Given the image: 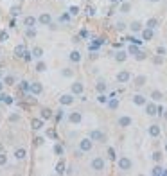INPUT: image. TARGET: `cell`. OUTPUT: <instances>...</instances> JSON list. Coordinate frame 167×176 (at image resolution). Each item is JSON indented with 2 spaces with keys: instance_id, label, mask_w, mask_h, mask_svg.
I'll list each match as a JSON object with an SVG mask.
<instances>
[{
  "instance_id": "1",
  "label": "cell",
  "mask_w": 167,
  "mask_h": 176,
  "mask_svg": "<svg viewBox=\"0 0 167 176\" xmlns=\"http://www.w3.org/2000/svg\"><path fill=\"white\" fill-rule=\"evenodd\" d=\"M131 160L128 158V157H122L121 160H119V169H121V171H129L131 169Z\"/></svg>"
},
{
  "instance_id": "2",
  "label": "cell",
  "mask_w": 167,
  "mask_h": 176,
  "mask_svg": "<svg viewBox=\"0 0 167 176\" xmlns=\"http://www.w3.org/2000/svg\"><path fill=\"white\" fill-rule=\"evenodd\" d=\"M90 138H92V140H97V142H104V140H106L104 133H103V131H97V129H93L92 133H90Z\"/></svg>"
},
{
  "instance_id": "3",
  "label": "cell",
  "mask_w": 167,
  "mask_h": 176,
  "mask_svg": "<svg viewBox=\"0 0 167 176\" xmlns=\"http://www.w3.org/2000/svg\"><path fill=\"white\" fill-rule=\"evenodd\" d=\"M92 169L93 171H103L104 169V160L103 158H93L92 160Z\"/></svg>"
},
{
  "instance_id": "4",
  "label": "cell",
  "mask_w": 167,
  "mask_h": 176,
  "mask_svg": "<svg viewBox=\"0 0 167 176\" xmlns=\"http://www.w3.org/2000/svg\"><path fill=\"white\" fill-rule=\"evenodd\" d=\"M129 79H131V74L126 72V70H122V72L117 74V81H119V83H128Z\"/></svg>"
},
{
  "instance_id": "5",
  "label": "cell",
  "mask_w": 167,
  "mask_h": 176,
  "mask_svg": "<svg viewBox=\"0 0 167 176\" xmlns=\"http://www.w3.org/2000/svg\"><path fill=\"white\" fill-rule=\"evenodd\" d=\"M79 149L81 151H90L92 149V138H85L79 142Z\"/></svg>"
},
{
  "instance_id": "6",
  "label": "cell",
  "mask_w": 167,
  "mask_h": 176,
  "mask_svg": "<svg viewBox=\"0 0 167 176\" xmlns=\"http://www.w3.org/2000/svg\"><path fill=\"white\" fill-rule=\"evenodd\" d=\"M59 102H61L63 106H68V104H72V102H74V97H72V95H68V94H65V95H61V97H59Z\"/></svg>"
},
{
  "instance_id": "7",
  "label": "cell",
  "mask_w": 167,
  "mask_h": 176,
  "mask_svg": "<svg viewBox=\"0 0 167 176\" xmlns=\"http://www.w3.org/2000/svg\"><path fill=\"white\" fill-rule=\"evenodd\" d=\"M83 90H85V86H83V83H74L72 84V94H76V95H79V94H83Z\"/></svg>"
},
{
  "instance_id": "8",
  "label": "cell",
  "mask_w": 167,
  "mask_h": 176,
  "mask_svg": "<svg viewBox=\"0 0 167 176\" xmlns=\"http://www.w3.org/2000/svg\"><path fill=\"white\" fill-rule=\"evenodd\" d=\"M68 120L72 122V124H79V122H81V113H79V112H74V113H70Z\"/></svg>"
},
{
  "instance_id": "9",
  "label": "cell",
  "mask_w": 167,
  "mask_h": 176,
  "mask_svg": "<svg viewBox=\"0 0 167 176\" xmlns=\"http://www.w3.org/2000/svg\"><path fill=\"white\" fill-rule=\"evenodd\" d=\"M38 20H40V24H41V25H49L52 18H51V14H47V13H43V14H41V16H40Z\"/></svg>"
},
{
  "instance_id": "10",
  "label": "cell",
  "mask_w": 167,
  "mask_h": 176,
  "mask_svg": "<svg viewBox=\"0 0 167 176\" xmlns=\"http://www.w3.org/2000/svg\"><path fill=\"white\" fill-rule=\"evenodd\" d=\"M133 102L137 106H144L146 104V97L144 95H133Z\"/></svg>"
},
{
  "instance_id": "11",
  "label": "cell",
  "mask_w": 167,
  "mask_h": 176,
  "mask_svg": "<svg viewBox=\"0 0 167 176\" xmlns=\"http://www.w3.org/2000/svg\"><path fill=\"white\" fill-rule=\"evenodd\" d=\"M131 124V117H121V119H119V126H121V128H128Z\"/></svg>"
},
{
  "instance_id": "12",
  "label": "cell",
  "mask_w": 167,
  "mask_h": 176,
  "mask_svg": "<svg viewBox=\"0 0 167 176\" xmlns=\"http://www.w3.org/2000/svg\"><path fill=\"white\" fill-rule=\"evenodd\" d=\"M41 90H43V88H41L40 83H33V84H31V92H33V94L38 95V94H41Z\"/></svg>"
},
{
  "instance_id": "13",
  "label": "cell",
  "mask_w": 167,
  "mask_h": 176,
  "mask_svg": "<svg viewBox=\"0 0 167 176\" xmlns=\"http://www.w3.org/2000/svg\"><path fill=\"white\" fill-rule=\"evenodd\" d=\"M149 135H151V137H158V135H160V126L153 124V126L149 128Z\"/></svg>"
},
{
  "instance_id": "14",
  "label": "cell",
  "mask_w": 167,
  "mask_h": 176,
  "mask_svg": "<svg viewBox=\"0 0 167 176\" xmlns=\"http://www.w3.org/2000/svg\"><path fill=\"white\" fill-rule=\"evenodd\" d=\"M70 61H74V63H79V61H81V54H79L77 50L70 52Z\"/></svg>"
},
{
  "instance_id": "15",
  "label": "cell",
  "mask_w": 167,
  "mask_h": 176,
  "mask_svg": "<svg viewBox=\"0 0 167 176\" xmlns=\"http://www.w3.org/2000/svg\"><path fill=\"white\" fill-rule=\"evenodd\" d=\"M142 38H144V40H151L153 38V29H144V31H142Z\"/></svg>"
},
{
  "instance_id": "16",
  "label": "cell",
  "mask_w": 167,
  "mask_h": 176,
  "mask_svg": "<svg viewBox=\"0 0 167 176\" xmlns=\"http://www.w3.org/2000/svg\"><path fill=\"white\" fill-rule=\"evenodd\" d=\"M146 112H147V115H156V106L155 104H147L146 106Z\"/></svg>"
},
{
  "instance_id": "17",
  "label": "cell",
  "mask_w": 167,
  "mask_h": 176,
  "mask_svg": "<svg viewBox=\"0 0 167 176\" xmlns=\"http://www.w3.org/2000/svg\"><path fill=\"white\" fill-rule=\"evenodd\" d=\"M129 27H131V31H133V32H138V31H142V24H140V22H133V24H131Z\"/></svg>"
},
{
  "instance_id": "18",
  "label": "cell",
  "mask_w": 167,
  "mask_h": 176,
  "mask_svg": "<svg viewBox=\"0 0 167 176\" xmlns=\"http://www.w3.org/2000/svg\"><path fill=\"white\" fill-rule=\"evenodd\" d=\"M14 54L20 56V58H23V54H25V47H23V45H18V47L14 49Z\"/></svg>"
},
{
  "instance_id": "19",
  "label": "cell",
  "mask_w": 167,
  "mask_h": 176,
  "mask_svg": "<svg viewBox=\"0 0 167 176\" xmlns=\"http://www.w3.org/2000/svg\"><path fill=\"white\" fill-rule=\"evenodd\" d=\"M34 24H36V20L33 16H25V27H34Z\"/></svg>"
},
{
  "instance_id": "20",
  "label": "cell",
  "mask_w": 167,
  "mask_h": 176,
  "mask_svg": "<svg viewBox=\"0 0 167 176\" xmlns=\"http://www.w3.org/2000/svg\"><path fill=\"white\" fill-rule=\"evenodd\" d=\"M14 157H16L18 160H23V158H25V149H18V151L14 153Z\"/></svg>"
},
{
  "instance_id": "21",
  "label": "cell",
  "mask_w": 167,
  "mask_h": 176,
  "mask_svg": "<svg viewBox=\"0 0 167 176\" xmlns=\"http://www.w3.org/2000/svg\"><path fill=\"white\" fill-rule=\"evenodd\" d=\"M95 88H97V92H101V94H103V92L106 90V83H104V81H99Z\"/></svg>"
},
{
  "instance_id": "22",
  "label": "cell",
  "mask_w": 167,
  "mask_h": 176,
  "mask_svg": "<svg viewBox=\"0 0 167 176\" xmlns=\"http://www.w3.org/2000/svg\"><path fill=\"white\" fill-rule=\"evenodd\" d=\"M151 99H153V101H162V92L155 90V92L151 94Z\"/></svg>"
},
{
  "instance_id": "23",
  "label": "cell",
  "mask_w": 167,
  "mask_h": 176,
  "mask_svg": "<svg viewBox=\"0 0 167 176\" xmlns=\"http://www.w3.org/2000/svg\"><path fill=\"white\" fill-rule=\"evenodd\" d=\"M151 172H153L155 176H160V174H165V171H163V169H162L160 165H156V167H155V169H153Z\"/></svg>"
},
{
  "instance_id": "24",
  "label": "cell",
  "mask_w": 167,
  "mask_h": 176,
  "mask_svg": "<svg viewBox=\"0 0 167 176\" xmlns=\"http://www.w3.org/2000/svg\"><path fill=\"white\" fill-rule=\"evenodd\" d=\"M126 58H128V56H126V52H119V54H117V56H115V59H117V61H119V63H122V61H124V59H126Z\"/></svg>"
},
{
  "instance_id": "25",
  "label": "cell",
  "mask_w": 167,
  "mask_h": 176,
  "mask_svg": "<svg viewBox=\"0 0 167 176\" xmlns=\"http://www.w3.org/2000/svg\"><path fill=\"white\" fill-rule=\"evenodd\" d=\"M144 83H146V77H144V76H138V77L135 79V84H137V86H142Z\"/></svg>"
},
{
  "instance_id": "26",
  "label": "cell",
  "mask_w": 167,
  "mask_h": 176,
  "mask_svg": "<svg viewBox=\"0 0 167 176\" xmlns=\"http://www.w3.org/2000/svg\"><path fill=\"white\" fill-rule=\"evenodd\" d=\"M41 126H43V120H38V119L33 120V128H34V129H40Z\"/></svg>"
},
{
  "instance_id": "27",
  "label": "cell",
  "mask_w": 167,
  "mask_h": 176,
  "mask_svg": "<svg viewBox=\"0 0 167 176\" xmlns=\"http://www.w3.org/2000/svg\"><path fill=\"white\" fill-rule=\"evenodd\" d=\"M156 25H158V22H156V20H155V18H151V20H149V22H147V27H149V29H155V27H156Z\"/></svg>"
},
{
  "instance_id": "28",
  "label": "cell",
  "mask_w": 167,
  "mask_h": 176,
  "mask_svg": "<svg viewBox=\"0 0 167 176\" xmlns=\"http://www.w3.org/2000/svg\"><path fill=\"white\" fill-rule=\"evenodd\" d=\"M45 69H47V65H45V63H43V61H40V63H38V65H36V70H38V72H43V70H45Z\"/></svg>"
},
{
  "instance_id": "29",
  "label": "cell",
  "mask_w": 167,
  "mask_h": 176,
  "mask_svg": "<svg viewBox=\"0 0 167 176\" xmlns=\"http://www.w3.org/2000/svg\"><path fill=\"white\" fill-rule=\"evenodd\" d=\"M25 34H27L29 38H34V36H36V31H34L33 27H27V31H25Z\"/></svg>"
},
{
  "instance_id": "30",
  "label": "cell",
  "mask_w": 167,
  "mask_h": 176,
  "mask_svg": "<svg viewBox=\"0 0 167 176\" xmlns=\"http://www.w3.org/2000/svg\"><path fill=\"white\" fill-rule=\"evenodd\" d=\"M108 106H110V108H111V110H115V108H117V106H119V101H117V99H111V101H110V102H108Z\"/></svg>"
},
{
  "instance_id": "31",
  "label": "cell",
  "mask_w": 167,
  "mask_h": 176,
  "mask_svg": "<svg viewBox=\"0 0 167 176\" xmlns=\"http://www.w3.org/2000/svg\"><path fill=\"white\" fill-rule=\"evenodd\" d=\"M41 115H43V119H49V117H51V110L43 108V110H41Z\"/></svg>"
},
{
  "instance_id": "32",
  "label": "cell",
  "mask_w": 167,
  "mask_h": 176,
  "mask_svg": "<svg viewBox=\"0 0 167 176\" xmlns=\"http://www.w3.org/2000/svg\"><path fill=\"white\" fill-rule=\"evenodd\" d=\"M41 54H43V50H41V49H40V47H36V49H34V50H33V56H36V58H40V56H41Z\"/></svg>"
},
{
  "instance_id": "33",
  "label": "cell",
  "mask_w": 167,
  "mask_h": 176,
  "mask_svg": "<svg viewBox=\"0 0 167 176\" xmlns=\"http://www.w3.org/2000/svg\"><path fill=\"white\" fill-rule=\"evenodd\" d=\"M138 52H140V50H138V47H135V45H131V47H129V54H135V56H137Z\"/></svg>"
},
{
  "instance_id": "34",
  "label": "cell",
  "mask_w": 167,
  "mask_h": 176,
  "mask_svg": "<svg viewBox=\"0 0 167 176\" xmlns=\"http://www.w3.org/2000/svg\"><path fill=\"white\" fill-rule=\"evenodd\" d=\"M153 160L155 162H160L162 160V153H153Z\"/></svg>"
},
{
  "instance_id": "35",
  "label": "cell",
  "mask_w": 167,
  "mask_h": 176,
  "mask_svg": "<svg viewBox=\"0 0 167 176\" xmlns=\"http://www.w3.org/2000/svg\"><path fill=\"white\" fill-rule=\"evenodd\" d=\"M63 169H65V164H63V162H59V164L56 165V171H58V172H63Z\"/></svg>"
},
{
  "instance_id": "36",
  "label": "cell",
  "mask_w": 167,
  "mask_h": 176,
  "mask_svg": "<svg viewBox=\"0 0 167 176\" xmlns=\"http://www.w3.org/2000/svg\"><path fill=\"white\" fill-rule=\"evenodd\" d=\"M7 40V32L6 31H0V41H6Z\"/></svg>"
},
{
  "instance_id": "37",
  "label": "cell",
  "mask_w": 167,
  "mask_h": 176,
  "mask_svg": "<svg viewBox=\"0 0 167 176\" xmlns=\"http://www.w3.org/2000/svg\"><path fill=\"white\" fill-rule=\"evenodd\" d=\"M22 90H23V92H29V90H31V84H29V83H23V84H22Z\"/></svg>"
},
{
  "instance_id": "38",
  "label": "cell",
  "mask_w": 167,
  "mask_h": 176,
  "mask_svg": "<svg viewBox=\"0 0 167 176\" xmlns=\"http://www.w3.org/2000/svg\"><path fill=\"white\" fill-rule=\"evenodd\" d=\"M6 162H7V157L6 155H0V165H6Z\"/></svg>"
},
{
  "instance_id": "39",
  "label": "cell",
  "mask_w": 167,
  "mask_h": 176,
  "mask_svg": "<svg viewBox=\"0 0 167 176\" xmlns=\"http://www.w3.org/2000/svg\"><path fill=\"white\" fill-rule=\"evenodd\" d=\"M54 151L58 153V155H61V153H63V147H61V146H54Z\"/></svg>"
},
{
  "instance_id": "40",
  "label": "cell",
  "mask_w": 167,
  "mask_h": 176,
  "mask_svg": "<svg viewBox=\"0 0 167 176\" xmlns=\"http://www.w3.org/2000/svg\"><path fill=\"white\" fill-rule=\"evenodd\" d=\"M129 7H131V6H129V4H124V6H122V9H121V11H122V13H128V11H129Z\"/></svg>"
},
{
  "instance_id": "41",
  "label": "cell",
  "mask_w": 167,
  "mask_h": 176,
  "mask_svg": "<svg viewBox=\"0 0 167 176\" xmlns=\"http://www.w3.org/2000/svg\"><path fill=\"white\" fill-rule=\"evenodd\" d=\"M63 76H65V77H70V76H72V70H68V69L63 70Z\"/></svg>"
},
{
  "instance_id": "42",
  "label": "cell",
  "mask_w": 167,
  "mask_h": 176,
  "mask_svg": "<svg viewBox=\"0 0 167 176\" xmlns=\"http://www.w3.org/2000/svg\"><path fill=\"white\" fill-rule=\"evenodd\" d=\"M6 83H7V84H13V83H14V79H13L11 76H7V77H6Z\"/></svg>"
},
{
  "instance_id": "43",
  "label": "cell",
  "mask_w": 167,
  "mask_h": 176,
  "mask_svg": "<svg viewBox=\"0 0 167 176\" xmlns=\"http://www.w3.org/2000/svg\"><path fill=\"white\" fill-rule=\"evenodd\" d=\"M108 155H110V158L113 160V158H115V151H113V149H108Z\"/></svg>"
},
{
  "instance_id": "44",
  "label": "cell",
  "mask_w": 167,
  "mask_h": 176,
  "mask_svg": "<svg viewBox=\"0 0 167 176\" xmlns=\"http://www.w3.org/2000/svg\"><path fill=\"white\" fill-rule=\"evenodd\" d=\"M70 13H72V14H77V13H79V9L74 6V7H70Z\"/></svg>"
},
{
  "instance_id": "45",
  "label": "cell",
  "mask_w": 167,
  "mask_h": 176,
  "mask_svg": "<svg viewBox=\"0 0 167 176\" xmlns=\"http://www.w3.org/2000/svg\"><path fill=\"white\" fill-rule=\"evenodd\" d=\"M117 29H119V31L124 29V24H122V22H119V24H117Z\"/></svg>"
},
{
  "instance_id": "46",
  "label": "cell",
  "mask_w": 167,
  "mask_h": 176,
  "mask_svg": "<svg viewBox=\"0 0 167 176\" xmlns=\"http://www.w3.org/2000/svg\"><path fill=\"white\" fill-rule=\"evenodd\" d=\"M79 34H81V36H83V38H88V31H85V29H83V31H81V32H79Z\"/></svg>"
},
{
  "instance_id": "47",
  "label": "cell",
  "mask_w": 167,
  "mask_h": 176,
  "mask_svg": "<svg viewBox=\"0 0 167 176\" xmlns=\"http://www.w3.org/2000/svg\"><path fill=\"white\" fill-rule=\"evenodd\" d=\"M99 102H106V95H99Z\"/></svg>"
},
{
  "instance_id": "48",
  "label": "cell",
  "mask_w": 167,
  "mask_h": 176,
  "mask_svg": "<svg viewBox=\"0 0 167 176\" xmlns=\"http://www.w3.org/2000/svg\"><path fill=\"white\" fill-rule=\"evenodd\" d=\"M158 54H160V56H162V54H165V49H163V47H160V49H158Z\"/></svg>"
},
{
  "instance_id": "49",
  "label": "cell",
  "mask_w": 167,
  "mask_h": 176,
  "mask_svg": "<svg viewBox=\"0 0 167 176\" xmlns=\"http://www.w3.org/2000/svg\"><path fill=\"white\" fill-rule=\"evenodd\" d=\"M4 99H6V95H4V94H0V101H4Z\"/></svg>"
},
{
  "instance_id": "50",
  "label": "cell",
  "mask_w": 167,
  "mask_h": 176,
  "mask_svg": "<svg viewBox=\"0 0 167 176\" xmlns=\"http://www.w3.org/2000/svg\"><path fill=\"white\" fill-rule=\"evenodd\" d=\"M0 90H2V83H0Z\"/></svg>"
},
{
  "instance_id": "51",
  "label": "cell",
  "mask_w": 167,
  "mask_h": 176,
  "mask_svg": "<svg viewBox=\"0 0 167 176\" xmlns=\"http://www.w3.org/2000/svg\"><path fill=\"white\" fill-rule=\"evenodd\" d=\"M151 2H158V0H151Z\"/></svg>"
},
{
  "instance_id": "52",
  "label": "cell",
  "mask_w": 167,
  "mask_h": 176,
  "mask_svg": "<svg viewBox=\"0 0 167 176\" xmlns=\"http://www.w3.org/2000/svg\"><path fill=\"white\" fill-rule=\"evenodd\" d=\"M165 151H167V144H165Z\"/></svg>"
},
{
  "instance_id": "53",
  "label": "cell",
  "mask_w": 167,
  "mask_h": 176,
  "mask_svg": "<svg viewBox=\"0 0 167 176\" xmlns=\"http://www.w3.org/2000/svg\"><path fill=\"white\" fill-rule=\"evenodd\" d=\"M111 2H117V0H111Z\"/></svg>"
},
{
  "instance_id": "54",
  "label": "cell",
  "mask_w": 167,
  "mask_h": 176,
  "mask_svg": "<svg viewBox=\"0 0 167 176\" xmlns=\"http://www.w3.org/2000/svg\"><path fill=\"white\" fill-rule=\"evenodd\" d=\"M0 74H2V72H0Z\"/></svg>"
}]
</instances>
